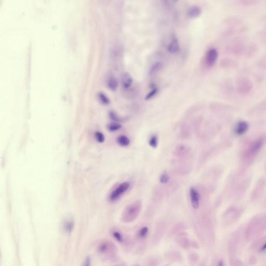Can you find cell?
Listing matches in <instances>:
<instances>
[{
    "label": "cell",
    "instance_id": "6",
    "mask_svg": "<svg viewBox=\"0 0 266 266\" xmlns=\"http://www.w3.org/2000/svg\"><path fill=\"white\" fill-rule=\"evenodd\" d=\"M237 87L239 92L246 94L250 92L253 88L252 83L248 77H241L237 79Z\"/></svg>",
    "mask_w": 266,
    "mask_h": 266
},
{
    "label": "cell",
    "instance_id": "16",
    "mask_svg": "<svg viewBox=\"0 0 266 266\" xmlns=\"http://www.w3.org/2000/svg\"><path fill=\"white\" fill-rule=\"evenodd\" d=\"M149 232V228L147 226L141 228L137 233V237L140 239H145Z\"/></svg>",
    "mask_w": 266,
    "mask_h": 266
},
{
    "label": "cell",
    "instance_id": "14",
    "mask_svg": "<svg viewBox=\"0 0 266 266\" xmlns=\"http://www.w3.org/2000/svg\"><path fill=\"white\" fill-rule=\"evenodd\" d=\"M132 77L130 75V74H129L127 72H125L123 74L122 77V83L124 87L125 88H129L130 87V86L132 85L133 83Z\"/></svg>",
    "mask_w": 266,
    "mask_h": 266
},
{
    "label": "cell",
    "instance_id": "22",
    "mask_svg": "<svg viewBox=\"0 0 266 266\" xmlns=\"http://www.w3.org/2000/svg\"><path fill=\"white\" fill-rule=\"evenodd\" d=\"M169 180V175L167 174V172H164L161 175L160 177V182L161 183L163 184H167Z\"/></svg>",
    "mask_w": 266,
    "mask_h": 266
},
{
    "label": "cell",
    "instance_id": "10",
    "mask_svg": "<svg viewBox=\"0 0 266 266\" xmlns=\"http://www.w3.org/2000/svg\"><path fill=\"white\" fill-rule=\"evenodd\" d=\"M190 196L192 208L195 209H198L200 204V196L198 192L194 188H191L190 189Z\"/></svg>",
    "mask_w": 266,
    "mask_h": 266
},
{
    "label": "cell",
    "instance_id": "26",
    "mask_svg": "<svg viewBox=\"0 0 266 266\" xmlns=\"http://www.w3.org/2000/svg\"><path fill=\"white\" fill-rule=\"evenodd\" d=\"M81 266H91V258L90 256H87L85 258L84 261H83Z\"/></svg>",
    "mask_w": 266,
    "mask_h": 266
},
{
    "label": "cell",
    "instance_id": "24",
    "mask_svg": "<svg viewBox=\"0 0 266 266\" xmlns=\"http://www.w3.org/2000/svg\"><path fill=\"white\" fill-rule=\"evenodd\" d=\"M157 93H158V89H157L156 87L153 88V89L150 91L149 93L147 94V95L146 96L145 99H146V100H150V99H151V98H153L154 97V96L156 95L157 94Z\"/></svg>",
    "mask_w": 266,
    "mask_h": 266
},
{
    "label": "cell",
    "instance_id": "30",
    "mask_svg": "<svg viewBox=\"0 0 266 266\" xmlns=\"http://www.w3.org/2000/svg\"><path fill=\"white\" fill-rule=\"evenodd\" d=\"M123 266V264H117V265H116V266Z\"/></svg>",
    "mask_w": 266,
    "mask_h": 266
},
{
    "label": "cell",
    "instance_id": "2",
    "mask_svg": "<svg viewBox=\"0 0 266 266\" xmlns=\"http://www.w3.org/2000/svg\"><path fill=\"white\" fill-rule=\"evenodd\" d=\"M141 207L142 204L140 201L134 202L127 206L122 214L123 222H130L136 219L141 211Z\"/></svg>",
    "mask_w": 266,
    "mask_h": 266
},
{
    "label": "cell",
    "instance_id": "15",
    "mask_svg": "<svg viewBox=\"0 0 266 266\" xmlns=\"http://www.w3.org/2000/svg\"><path fill=\"white\" fill-rule=\"evenodd\" d=\"M117 140L118 144L123 147L127 146L130 143V140H129V138L124 135H121L118 137Z\"/></svg>",
    "mask_w": 266,
    "mask_h": 266
},
{
    "label": "cell",
    "instance_id": "17",
    "mask_svg": "<svg viewBox=\"0 0 266 266\" xmlns=\"http://www.w3.org/2000/svg\"><path fill=\"white\" fill-rule=\"evenodd\" d=\"M108 86L111 90H116L118 86L117 80L113 77H110L108 81Z\"/></svg>",
    "mask_w": 266,
    "mask_h": 266
},
{
    "label": "cell",
    "instance_id": "18",
    "mask_svg": "<svg viewBox=\"0 0 266 266\" xmlns=\"http://www.w3.org/2000/svg\"><path fill=\"white\" fill-rule=\"evenodd\" d=\"M112 235L114 238L116 239L117 242L120 243H122L124 242V237H123L122 234L119 231L114 230L112 231Z\"/></svg>",
    "mask_w": 266,
    "mask_h": 266
},
{
    "label": "cell",
    "instance_id": "7",
    "mask_svg": "<svg viewBox=\"0 0 266 266\" xmlns=\"http://www.w3.org/2000/svg\"><path fill=\"white\" fill-rule=\"evenodd\" d=\"M130 187V184L129 182H124L120 184L110 194V200L111 201H115L119 198Z\"/></svg>",
    "mask_w": 266,
    "mask_h": 266
},
{
    "label": "cell",
    "instance_id": "27",
    "mask_svg": "<svg viewBox=\"0 0 266 266\" xmlns=\"http://www.w3.org/2000/svg\"><path fill=\"white\" fill-rule=\"evenodd\" d=\"M110 116L111 118L114 121H121V119L114 112H111L110 113Z\"/></svg>",
    "mask_w": 266,
    "mask_h": 266
},
{
    "label": "cell",
    "instance_id": "3",
    "mask_svg": "<svg viewBox=\"0 0 266 266\" xmlns=\"http://www.w3.org/2000/svg\"><path fill=\"white\" fill-rule=\"evenodd\" d=\"M116 247L110 241H105L100 243L97 248V251L100 256L103 258H110L116 253Z\"/></svg>",
    "mask_w": 266,
    "mask_h": 266
},
{
    "label": "cell",
    "instance_id": "5",
    "mask_svg": "<svg viewBox=\"0 0 266 266\" xmlns=\"http://www.w3.org/2000/svg\"><path fill=\"white\" fill-rule=\"evenodd\" d=\"M251 182V178L248 177L238 184L233 191V196L234 198L235 199L241 198L248 189Z\"/></svg>",
    "mask_w": 266,
    "mask_h": 266
},
{
    "label": "cell",
    "instance_id": "28",
    "mask_svg": "<svg viewBox=\"0 0 266 266\" xmlns=\"http://www.w3.org/2000/svg\"><path fill=\"white\" fill-rule=\"evenodd\" d=\"M217 266H224V261H223L222 260H220V261H219Z\"/></svg>",
    "mask_w": 266,
    "mask_h": 266
},
{
    "label": "cell",
    "instance_id": "21",
    "mask_svg": "<svg viewBox=\"0 0 266 266\" xmlns=\"http://www.w3.org/2000/svg\"><path fill=\"white\" fill-rule=\"evenodd\" d=\"M149 144L151 147L156 148L158 145V138L156 135L151 136L149 141Z\"/></svg>",
    "mask_w": 266,
    "mask_h": 266
},
{
    "label": "cell",
    "instance_id": "8",
    "mask_svg": "<svg viewBox=\"0 0 266 266\" xmlns=\"http://www.w3.org/2000/svg\"><path fill=\"white\" fill-rule=\"evenodd\" d=\"M249 129V123L244 120H241L237 122L233 128V133L236 136H242L248 132Z\"/></svg>",
    "mask_w": 266,
    "mask_h": 266
},
{
    "label": "cell",
    "instance_id": "19",
    "mask_svg": "<svg viewBox=\"0 0 266 266\" xmlns=\"http://www.w3.org/2000/svg\"><path fill=\"white\" fill-rule=\"evenodd\" d=\"M162 65L163 64L161 62H157L156 64H154L151 68L150 74H154L156 72L159 71L162 67Z\"/></svg>",
    "mask_w": 266,
    "mask_h": 266
},
{
    "label": "cell",
    "instance_id": "1",
    "mask_svg": "<svg viewBox=\"0 0 266 266\" xmlns=\"http://www.w3.org/2000/svg\"><path fill=\"white\" fill-rule=\"evenodd\" d=\"M266 142V138L261 137L248 142L243 147L240 153L241 163L248 167L253 163L262 150Z\"/></svg>",
    "mask_w": 266,
    "mask_h": 266
},
{
    "label": "cell",
    "instance_id": "9",
    "mask_svg": "<svg viewBox=\"0 0 266 266\" xmlns=\"http://www.w3.org/2000/svg\"><path fill=\"white\" fill-rule=\"evenodd\" d=\"M218 53L215 48H211L208 51L206 55V62L209 66H213L216 62Z\"/></svg>",
    "mask_w": 266,
    "mask_h": 266
},
{
    "label": "cell",
    "instance_id": "11",
    "mask_svg": "<svg viewBox=\"0 0 266 266\" xmlns=\"http://www.w3.org/2000/svg\"><path fill=\"white\" fill-rule=\"evenodd\" d=\"M180 50V44L176 37H174L168 46V51L171 53L175 54L178 53Z\"/></svg>",
    "mask_w": 266,
    "mask_h": 266
},
{
    "label": "cell",
    "instance_id": "32",
    "mask_svg": "<svg viewBox=\"0 0 266 266\" xmlns=\"http://www.w3.org/2000/svg\"></svg>",
    "mask_w": 266,
    "mask_h": 266
},
{
    "label": "cell",
    "instance_id": "4",
    "mask_svg": "<svg viewBox=\"0 0 266 266\" xmlns=\"http://www.w3.org/2000/svg\"><path fill=\"white\" fill-rule=\"evenodd\" d=\"M266 189V178L261 176L257 181L251 195V200L253 202L259 200L264 194Z\"/></svg>",
    "mask_w": 266,
    "mask_h": 266
},
{
    "label": "cell",
    "instance_id": "29",
    "mask_svg": "<svg viewBox=\"0 0 266 266\" xmlns=\"http://www.w3.org/2000/svg\"><path fill=\"white\" fill-rule=\"evenodd\" d=\"M266 251V243L263 245L262 248H261V251Z\"/></svg>",
    "mask_w": 266,
    "mask_h": 266
},
{
    "label": "cell",
    "instance_id": "13",
    "mask_svg": "<svg viewBox=\"0 0 266 266\" xmlns=\"http://www.w3.org/2000/svg\"><path fill=\"white\" fill-rule=\"evenodd\" d=\"M202 13V10L199 6H192L189 8L187 11L188 16L190 18H196L200 16Z\"/></svg>",
    "mask_w": 266,
    "mask_h": 266
},
{
    "label": "cell",
    "instance_id": "23",
    "mask_svg": "<svg viewBox=\"0 0 266 266\" xmlns=\"http://www.w3.org/2000/svg\"><path fill=\"white\" fill-rule=\"evenodd\" d=\"M98 97H99V99L100 100V101L103 103L105 104V105L109 104V103H110V100H109L108 97L104 93H103L102 92L99 93V94H98Z\"/></svg>",
    "mask_w": 266,
    "mask_h": 266
},
{
    "label": "cell",
    "instance_id": "25",
    "mask_svg": "<svg viewBox=\"0 0 266 266\" xmlns=\"http://www.w3.org/2000/svg\"><path fill=\"white\" fill-rule=\"evenodd\" d=\"M95 136L96 140L100 143H103L105 141V136L102 133L97 132L95 133Z\"/></svg>",
    "mask_w": 266,
    "mask_h": 266
},
{
    "label": "cell",
    "instance_id": "31",
    "mask_svg": "<svg viewBox=\"0 0 266 266\" xmlns=\"http://www.w3.org/2000/svg\"></svg>",
    "mask_w": 266,
    "mask_h": 266
},
{
    "label": "cell",
    "instance_id": "12",
    "mask_svg": "<svg viewBox=\"0 0 266 266\" xmlns=\"http://www.w3.org/2000/svg\"><path fill=\"white\" fill-rule=\"evenodd\" d=\"M74 223L71 216L68 217L64 220L63 224V229L67 233H71L74 230Z\"/></svg>",
    "mask_w": 266,
    "mask_h": 266
},
{
    "label": "cell",
    "instance_id": "20",
    "mask_svg": "<svg viewBox=\"0 0 266 266\" xmlns=\"http://www.w3.org/2000/svg\"><path fill=\"white\" fill-rule=\"evenodd\" d=\"M122 127V125L117 123H110L108 126V129L110 132H116Z\"/></svg>",
    "mask_w": 266,
    "mask_h": 266
}]
</instances>
